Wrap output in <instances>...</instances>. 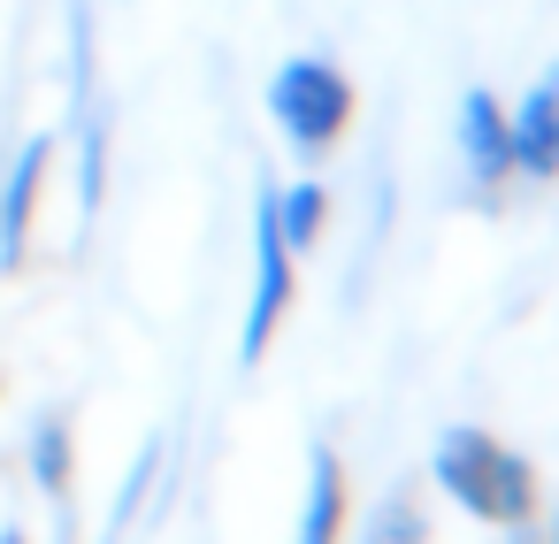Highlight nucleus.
I'll list each match as a JSON object with an SVG mask.
<instances>
[{"instance_id":"1","label":"nucleus","mask_w":559,"mask_h":544,"mask_svg":"<svg viewBox=\"0 0 559 544\" xmlns=\"http://www.w3.org/2000/svg\"><path fill=\"white\" fill-rule=\"evenodd\" d=\"M429 475H437V490H444L452 506H467V513L490 521V529H528V521H536V468H528L513 445H498L490 429H475V422H452V429L437 437Z\"/></svg>"},{"instance_id":"2","label":"nucleus","mask_w":559,"mask_h":544,"mask_svg":"<svg viewBox=\"0 0 559 544\" xmlns=\"http://www.w3.org/2000/svg\"><path fill=\"white\" fill-rule=\"evenodd\" d=\"M269 116H276V131L292 139L299 162H322V154L345 139V123H353V78H345L330 55H292V62H276V78H269Z\"/></svg>"},{"instance_id":"3","label":"nucleus","mask_w":559,"mask_h":544,"mask_svg":"<svg viewBox=\"0 0 559 544\" xmlns=\"http://www.w3.org/2000/svg\"><path fill=\"white\" fill-rule=\"evenodd\" d=\"M292 292H299V253H292V238L276 223V185H261V200H253V299H246V330H238V360L246 368L269 353Z\"/></svg>"},{"instance_id":"4","label":"nucleus","mask_w":559,"mask_h":544,"mask_svg":"<svg viewBox=\"0 0 559 544\" xmlns=\"http://www.w3.org/2000/svg\"><path fill=\"white\" fill-rule=\"evenodd\" d=\"M47 169H55V131H32L0 177V269H24L32 253V223H39V192H47Z\"/></svg>"},{"instance_id":"5","label":"nucleus","mask_w":559,"mask_h":544,"mask_svg":"<svg viewBox=\"0 0 559 544\" xmlns=\"http://www.w3.org/2000/svg\"><path fill=\"white\" fill-rule=\"evenodd\" d=\"M506 131H513V169L551 185L559 177V70H544L513 108H506Z\"/></svg>"},{"instance_id":"6","label":"nucleus","mask_w":559,"mask_h":544,"mask_svg":"<svg viewBox=\"0 0 559 544\" xmlns=\"http://www.w3.org/2000/svg\"><path fill=\"white\" fill-rule=\"evenodd\" d=\"M452 131H460V162H467V177H475L483 192L513 177V131H506V100H498V93L475 85V93L460 100V123H452Z\"/></svg>"},{"instance_id":"7","label":"nucleus","mask_w":559,"mask_h":544,"mask_svg":"<svg viewBox=\"0 0 559 544\" xmlns=\"http://www.w3.org/2000/svg\"><path fill=\"white\" fill-rule=\"evenodd\" d=\"M345 536V460L330 445H314L307 460V506H299V536L292 544H337Z\"/></svg>"},{"instance_id":"8","label":"nucleus","mask_w":559,"mask_h":544,"mask_svg":"<svg viewBox=\"0 0 559 544\" xmlns=\"http://www.w3.org/2000/svg\"><path fill=\"white\" fill-rule=\"evenodd\" d=\"M24 468H32V483H39L55 506H70V475H78V429H70V414H39V422H32Z\"/></svg>"},{"instance_id":"9","label":"nucleus","mask_w":559,"mask_h":544,"mask_svg":"<svg viewBox=\"0 0 559 544\" xmlns=\"http://www.w3.org/2000/svg\"><path fill=\"white\" fill-rule=\"evenodd\" d=\"M100 200H108V108L93 100L78 108V208L100 215Z\"/></svg>"},{"instance_id":"10","label":"nucleus","mask_w":559,"mask_h":544,"mask_svg":"<svg viewBox=\"0 0 559 544\" xmlns=\"http://www.w3.org/2000/svg\"><path fill=\"white\" fill-rule=\"evenodd\" d=\"M276 223H284V238H292V253L322 246V230H330V192H322L314 177H299V185H276Z\"/></svg>"},{"instance_id":"11","label":"nucleus","mask_w":559,"mask_h":544,"mask_svg":"<svg viewBox=\"0 0 559 544\" xmlns=\"http://www.w3.org/2000/svg\"><path fill=\"white\" fill-rule=\"evenodd\" d=\"M100 100V47H93V0H70V116Z\"/></svg>"},{"instance_id":"12","label":"nucleus","mask_w":559,"mask_h":544,"mask_svg":"<svg viewBox=\"0 0 559 544\" xmlns=\"http://www.w3.org/2000/svg\"><path fill=\"white\" fill-rule=\"evenodd\" d=\"M154 475H162V437H146V445L131 452V468H123V490H116V506H108V529H116V536H123V529H131V513L146 506Z\"/></svg>"},{"instance_id":"13","label":"nucleus","mask_w":559,"mask_h":544,"mask_svg":"<svg viewBox=\"0 0 559 544\" xmlns=\"http://www.w3.org/2000/svg\"><path fill=\"white\" fill-rule=\"evenodd\" d=\"M360 544H429V513L406 498V490H391L376 513H368V536Z\"/></svg>"},{"instance_id":"14","label":"nucleus","mask_w":559,"mask_h":544,"mask_svg":"<svg viewBox=\"0 0 559 544\" xmlns=\"http://www.w3.org/2000/svg\"><path fill=\"white\" fill-rule=\"evenodd\" d=\"M506 536H513V544H559V529H551V536H528V529H506Z\"/></svg>"},{"instance_id":"15","label":"nucleus","mask_w":559,"mask_h":544,"mask_svg":"<svg viewBox=\"0 0 559 544\" xmlns=\"http://www.w3.org/2000/svg\"><path fill=\"white\" fill-rule=\"evenodd\" d=\"M0 544H24V529H0Z\"/></svg>"},{"instance_id":"16","label":"nucleus","mask_w":559,"mask_h":544,"mask_svg":"<svg viewBox=\"0 0 559 544\" xmlns=\"http://www.w3.org/2000/svg\"><path fill=\"white\" fill-rule=\"evenodd\" d=\"M100 544H123V536H116V529H108V536H100Z\"/></svg>"}]
</instances>
